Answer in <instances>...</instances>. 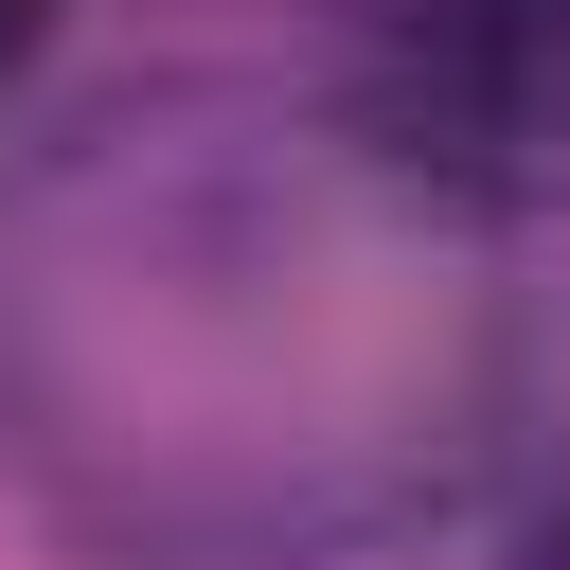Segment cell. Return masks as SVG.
<instances>
[{
  "mask_svg": "<svg viewBox=\"0 0 570 570\" xmlns=\"http://www.w3.org/2000/svg\"><path fill=\"white\" fill-rule=\"evenodd\" d=\"M36 36H53V0H0V71H18V53H36Z\"/></svg>",
  "mask_w": 570,
  "mask_h": 570,
  "instance_id": "1",
  "label": "cell"
},
{
  "mask_svg": "<svg viewBox=\"0 0 570 570\" xmlns=\"http://www.w3.org/2000/svg\"><path fill=\"white\" fill-rule=\"evenodd\" d=\"M517 570H570V499H552V517H534V552H517Z\"/></svg>",
  "mask_w": 570,
  "mask_h": 570,
  "instance_id": "2",
  "label": "cell"
}]
</instances>
